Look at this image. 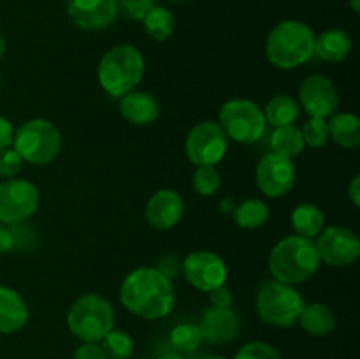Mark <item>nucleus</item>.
<instances>
[{
    "mask_svg": "<svg viewBox=\"0 0 360 359\" xmlns=\"http://www.w3.org/2000/svg\"><path fill=\"white\" fill-rule=\"evenodd\" d=\"M257 313L264 322L271 326L290 327L301 317L304 299L292 285L283 282H267L257 294Z\"/></svg>",
    "mask_w": 360,
    "mask_h": 359,
    "instance_id": "7",
    "label": "nucleus"
},
{
    "mask_svg": "<svg viewBox=\"0 0 360 359\" xmlns=\"http://www.w3.org/2000/svg\"><path fill=\"white\" fill-rule=\"evenodd\" d=\"M28 322V306L14 289L0 287V333L11 334Z\"/></svg>",
    "mask_w": 360,
    "mask_h": 359,
    "instance_id": "19",
    "label": "nucleus"
},
{
    "mask_svg": "<svg viewBox=\"0 0 360 359\" xmlns=\"http://www.w3.org/2000/svg\"><path fill=\"white\" fill-rule=\"evenodd\" d=\"M4 53H6V41H4V37L0 35V58L4 56Z\"/></svg>",
    "mask_w": 360,
    "mask_h": 359,
    "instance_id": "42",
    "label": "nucleus"
},
{
    "mask_svg": "<svg viewBox=\"0 0 360 359\" xmlns=\"http://www.w3.org/2000/svg\"><path fill=\"white\" fill-rule=\"evenodd\" d=\"M210 299H211V305L213 306H218V308H231L232 299L234 298H232L231 289L225 287V284H224V285H220V287H217L211 291Z\"/></svg>",
    "mask_w": 360,
    "mask_h": 359,
    "instance_id": "35",
    "label": "nucleus"
},
{
    "mask_svg": "<svg viewBox=\"0 0 360 359\" xmlns=\"http://www.w3.org/2000/svg\"><path fill=\"white\" fill-rule=\"evenodd\" d=\"M327 125L329 137H333L334 143L340 146L354 150L360 144V122L352 113H334Z\"/></svg>",
    "mask_w": 360,
    "mask_h": 359,
    "instance_id": "22",
    "label": "nucleus"
},
{
    "mask_svg": "<svg viewBox=\"0 0 360 359\" xmlns=\"http://www.w3.org/2000/svg\"><path fill=\"white\" fill-rule=\"evenodd\" d=\"M199 329L202 338L211 344H229L239 336L241 331V319L232 308H211L204 310L200 315Z\"/></svg>",
    "mask_w": 360,
    "mask_h": 359,
    "instance_id": "16",
    "label": "nucleus"
},
{
    "mask_svg": "<svg viewBox=\"0 0 360 359\" xmlns=\"http://www.w3.org/2000/svg\"><path fill=\"white\" fill-rule=\"evenodd\" d=\"M186 282L202 292H211L227 280V266L218 253L210 250H197L186 256L183 263Z\"/></svg>",
    "mask_w": 360,
    "mask_h": 359,
    "instance_id": "12",
    "label": "nucleus"
},
{
    "mask_svg": "<svg viewBox=\"0 0 360 359\" xmlns=\"http://www.w3.org/2000/svg\"><path fill=\"white\" fill-rule=\"evenodd\" d=\"M200 341H202V334H200V329L197 324H178V326L171 331V345L178 352L197 351Z\"/></svg>",
    "mask_w": 360,
    "mask_h": 359,
    "instance_id": "29",
    "label": "nucleus"
},
{
    "mask_svg": "<svg viewBox=\"0 0 360 359\" xmlns=\"http://www.w3.org/2000/svg\"><path fill=\"white\" fill-rule=\"evenodd\" d=\"M266 125L264 111L248 99H232L220 109V127L236 143H255L264 136Z\"/></svg>",
    "mask_w": 360,
    "mask_h": 359,
    "instance_id": "8",
    "label": "nucleus"
},
{
    "mask_svg": "<svg viewBox=\"0 0 360 359\" xmlns=\"http://www.w3.org/2000/svg\"><path fill=\"white\" fill-rule=\"evenodd\" d=\"M23 158L18 155L14 148H2L0 150V176L2 178H13L21 171Z\"/></svg>",
    "mask_w": 360,
    "mask_h": 359,
    "instance_id": "34",
    "label": "nucleus"
},
{
    "mask_svg": "<svg viewBox=\"0 0 360 359\" xmlns=\"http://www.w3.org/2000/svg\"><path fill=\"white\" fill-rule=\"evenodd\" d=\"M295 183V165L292 158L274 151L264 155L257 165V185L267 197H283Z\"/></svg>",
    "mask_w": 360,
    "mask_h": 359,
    "instance_id": "13",
    "label": "nucleus"
},
{
    "mask_svg": "<svg viewBox=\"0 0 360 359\" xmlns=\"http://www.w3.org/2000/svg\"><path fill=\"white\" fill-rule=\"evenodd\" d=\"M320 260L334 267L350 266L360 256V241L352 229L333 225L319 234L315 243Z\"/></svg>",
    "mask_w": 360,
    "mask_h": 359,
    "instance_id": "11",
    "label": "nucleus"
},
{
    "mask_svg": "<svg viewBox=\"0 0 360 359\" xmlns=\"http://www.w3.org/2000/svg\"><path fill=\"white\" fill-rule=\"evenodd\" d=\"M315 37V32L302 21H281L267 37V58L278 69L290 70L301 67L313 56Z\"/></svg>",
    "mask_w": 360,
    "mask_h": 359,
    "instance_id": "3",
    "label": "nucleus"
},
{
    "mask_svg": "<svg viewBox=\"0 0 360 359\" xmlns=\"http://www.w3.org/2000/svg\"><path fill=\"white\" fill-rule=\"evenodd\" d=\"M157 359H183L181 355H178L176 354V352H167V354H162V355H158Z\"/></svg>",
    "mask_w": 360,
    "mask_h": 359,
    "instance_id": "40",
    "label": "nucleus"
},
{
    "mask_svg": "<svg viewBox=\"0 0 360 359\" xmlns=\"http://www.w3.org/2000/svg\"><path fill=\"white\" fill-rule=\"evenodd\" d=\"M204 359H225V358H221V355H207V358Z\"/></svg>",
    "mask_w": 360,
    "mask_h": 359,
    "instance_id": "43",
    "label": "nucleus"
},
{
    "mask_svg": "<svg viewBox=\"0 0 360 359\" xmlns=\"http://www.w3.org/2000/svg\"><path fill=\"white\" fill-rule=\"evenodd\" d=\"M143 23H144V30H146V34L158 42L171 37L176 27L174 16H172L171 11L158 6L151 7L150 13L143 18Z\"/></svg>",
    "mask_w": 360,
    "mask_h": 359,
    "instance_id": "26",
    "label": "nucleus"
},
{
    "mask_svg": "<svg viewBox=\"0 0 360 359\" xmlns=\"http://www.w3.org/2000/svg\"><path fill=\"white\" fill-rule=\"evenodd\" d=\"M236 224L243 229H257L269 218V208L260 199H248L239 204L234 211Z\"/></svg>",
    "mask_w": 360,
    "mask_h": 359,
    "instance_id": "27",
    "label": "nucleus"
},
{
    "mask_svg": "<svg viewBox=\"0 0 360 359\" xmlns=\"http://www.w3.org/2000/svg\"><path fill=\"white\" fill-rule=\"evenodd\" d=\"M120 99V113L132 125H151L160 116V104L148 92L132 90Z\"/></svg>",
    "mask_w": 360,
    "mask_h": 359,
    "instance_id": "18",
    "label": "nucleus"
},
{
    "mask_svg": "<svg viewBox=\"0 0 360 359\" xmlns=\"http://www.w3.org/2000/svg\"><path fill=\"white\" fill-rule=\"evenodd\" d=\"M37 208L39 190L32 182L9 178L0 183V224H23Z\"/></svg>",
    "mask_w": 360,
    "mask_h": 359,
    "instance_id": "9",
    "label": "nucleus"
},
{
    "mask_svg": "<svg viewBox=\"0 0 360 359\" xmlns=\"http://www.w3.org/2000/svg\"><path fill=\"white\" fill-rule=\"evenodd\" d=\"M323 222H326L323 211L313 203H301L292 211V225L295 232L304 238H316L322 232Z\"/></svg>",
    "mask_w": 360,
    "mask_h": 359,
    "instance_id": "23",
    "label": "nucleus"
},
{
    "mask_svg": "<svg viewBox=\"0 0 360 359\" xmlns=\"http://www.w3.org/2000/svg\"><path fill=\"white\" fill-rule=\"evenodd\" d=\"M144 74V58L137 48L120 44L102 55L97 67V77L105 94L123 97L136 90Z\"/></svg>",
    "mask_w": 360,
    "mask_h": 359,
    "instance_id": "4",
    "label": "nucleus"
},
{
    "mask_svg": "<svg viewBox=\"0 0 360 359\" xmlns=\"http://www.w3.org/2000/svg\"><path fill=\"white\" fill-rule=\"evenodd\" d=\"M14 250V234L11 225L0 224V256Z\"/></svg>",
    "mask_w": 360,
    "mask_h": 359,
    "instance_id": "37",
    "label": "nucleus"
},
{
    "mask_svg": "<svg viewBox=\"0 0 360 359\" xmlns=\"http://www.w3.org/2000/svg\"><path fill=\"white\" fill-rule=\"evenodd\" d=\"M299 101L313 118H330L340 106V95L329 77L322 74L308 76L299 87Z\"/></svg>",
    "mask_w": 360,
    "mask_h": 359,
    "instance_id": "14",
    "label": "nucleus"
},
{
    "mask_svg": "<svg viewBox=\"0 0 360 359\" xmlns=\"http://www.w3.org/2000/svg\"><path fill=\"white\" fill-rule=\"evenodd\" d=\"M352 53V39L343 30H326L315 37L313 55L326 62H341Z\"/></svg>",
    "mask_w": 360,
    "mask_h": 359,
    "instance_id": "20",
    "label": "nucleus"
},
{
    "mask_svg": "<svg viewBox=\"0 0 360 359\" xmlns=\"http://www.w3.org/2000/svg\"><path fill=\"white\" fill-rule=\"evenodd\" d=\"M13 137H14L13 125H11L9 120L0 116V150L9 146V144L13 143Z\"/></svg>",
    "mask_w": 360,
    "mask_h": 359,
    "instance_id": "38",
    "label": "nucleus"
},
{
    "mask_svg": "<svg viewBox=\"0 0 360 359\" xmlns=\"http://www.w3.org/2000/svg\"><path fill=\"white\" fill-rule=\"evenodd\" d=\"M116 6L129 20L143 21L151 7H155V0H116Z\"/></svg>",
    "mask_w": 360,
    "mask_h": 359,
    "instance_id": "33",
    "label": "nucleus"
},
{
    "mask_svg": "<svg viewBox=\"0 0 360 359\" xmlns=\"http://www.w3.org/2000/svg\"><path fill=\"white\" fill-rule=\"evenodd\" d=\"M320 257L313 239L292 234L274 245L269 256V271L278 282L294 285L309 280L319 271Z\"/></svg>",
    "mask_w": 360,
    "mask_h": 359,
    "instance_id": "2",
    "label": "nucleus"
},
{
    "mask_svg": "<svg viewBox=\"0 0 360 359\" xmlns=\"http://www.w3.org/2000/svg\"><path fill=\"white\" fill-rule=\"evenodd\" d=\"M350 6H352V9H354L355 14L360 13V0H350Z\"/></svg>",
    "mask_w": 360,
    "mask_h": 359,
    "instance_id": "41",
    "label": "nucleus"
},
{
    "mask_svg": "<svg viewBox=\"0 0 360 359\" xmlns=\"http://www.w3.org/2000/svg\"><path fill=\"white\" fill-rule=\"evenodd\" d=\"M229 148L227 136L220 123L200 122L186 136V157L193 165H214L225 157Z\"/></svg>",
    "mask_w": 360,
    "mask_h": 359,
    "instance_id": "10",
    "label": "nucleus"
},
{
    "mask_svg": "<svg viewBox=\"0 0 360 359\" xmlns=\"http://www.w3.org/2000/svg\"><path fill=\"white\" fill-rule=\"evenodd\" d=\"M67 326L84 344H98L115 326V310L102 296L83 294L69 308Z\"/></svg>",
    "mask_w": 360,
    "mask_h": 359,
    "instance_id": "5",
    "label": "nucleus"
},
{
    "mask_svg": "<svg viewBox=\"0 0 360 359\" xmlns=\"http://www.w3.org/2000/svg\"><path fill=\"white\" fill-rule=\"evenodd\" d=\"M120 301L134 315L146 320H157L171 313L174 308L176 294L171 278L160 270L137 267L123 280Z\"/></svg>",
    "mask_w": 360,
    "mask_h": 359,
    "instance_id": "1",
    "label": "nucleus"
},
{
    "mask_svg": "<svg viewBox=\"0 0 360 359\" xmlns=\"http://www.w3.org/2000/svg\"><path fill=\"white\" fill-rule=\"evenodd\" d=\"M234 359H281V355L273 345L264 344V341H252L239 348Z\"/></svg>",
    "mask_w": 360,
    "mask_h": 359,
    "instance_id": "32",
    "label": "nucleus"
},
{
    "mask_svg": "<svg viewBox=\"0 0 360 359\" xmlns=\"http://www.w3.org/2000/svg\"><path fill=\"white\" fill-rule=\"evenodd\" d=\"M221 185V176L214 165H199L193 172V189L204 197L214 196Z\"/></svg>",
    "mask_w": 360,
    "mask_h": 359,
    "instance_id": "30",
    "label": "nucleus"
},
{
    "mask_svg": "<svg viewBox=\"0 0 360 359\" xmlns=\"http://www.w3.org/2000/svg\"><path fill=\"white\" fill-rule=\"evenodd\" d=\"M101 348L109 359H129L134 354V340L125 331L111 329L102 338Z\"/></svg>",
    "mask_w": 360,
    "mask_h": 359,
    "instance_id": "28",
    "label": "nucleus"
},
{
    "mask_svg": "<svg viewBox=\"0 0 360 359\" xmlns=\"http://www.w3.org/2000/svg\"><path fill=\"white\" fill-rule=\"evenodd\" d=\"M304 144L311 148H320L329 141V125L323 118H309L301 129Z\"/></svg>",
    "mask_w": 360,
    "mask_h": 359,
    "instance_id": "31",
    "label": "nucleus"
},
{
    "mask_svg": "<svg viewBox=\"0 0 360 359\" xmlns=\"http://www.w3.org/2000/svg\"><path fill=\"white\" fill-rule=\"evenodd\" d=\"M271 146L273 151L283 157H297L302 150H304V139H302L301 129L295 125H283L276 127L273 134H271Z\"/></svg>",
    "mask_w": 360,
    "mask_h": 359,
    "instance_id": "25",
    "label": "nucleus"
},
{
    "mask_svg": "<svg viewBox=\"0 0 360 359\" xmlns=\"http://www.w3.org/2000/svg\"><path fill=\"white\" fill-rule=\"evenodd\" d=\"M183 208H185V204H183L181 196L176 190L162 189L155 192L148 201L146 220L150 222L151 227L167 231L181 220Z\"/></svg>",
    "mask_w": 360,
    "mask_h": 359,
    "instance_id": "17",
    "label": "nucleus"
},
{
    "mask_svg": "<svg viewBox=\"0 0 360 359\" xmlns=\"http://www.w3.org/2000/svg\"><path fill=\"white\" fill-rule=\"evenodd\" d=\"M172 2H188V0H172Z\"/></svg>",
    "mask_w": 360,
    "mask_h": 359,
    "instance_id": "44",
    "label": "nucleus"
},
{
    "mask_svg": "<svg viewBox=\"0 0 360 359\" xmlns=\"http://www.w3.org/2000/svg\"><path fill=\"white\" fill-rule=\"evenodd\" d=\"M14 150L25 162L44 165L55 160L62 150L60 130L44 118H34L25 122L14 132Z\"/></svg>",
    "mask_w": 360,
    "mask_h": 359,
    "instance_id": "6",
    "label": "nucleus"
},
{
    "mask_svg": "<svg viewBox=\"0 0 360 359\" xmlns=\"http://www.w3.org/2000/svg\"><path fill=\"white\" fill-rule=\"evenodd\" d=\"M297 322L311 336H327L336 329V315L323 303H313V305L304 306Z\"/></svg>",
    "mask_w": 360,
    "mask_h": 359,
    "instance_id": "21",
    "label": "nucleus"
},
{
    "mask_svg": "<svg viewBox=\"0 0 360 359\" xmlns=\"http://www.w3.org/2000/svg\"><path fill=\"white\" fill-rule=\"evenodd\" d=\"M67 11L83 30H104L118 14L116 0H67Z\"/></svg>",
    "mask_w": 360,
    "mask_h": 359,
    "instance_id": "15",
    "label": "nucleus"
},
{
    "mask_svg": "<svg viewBox=\"0 0 360 359\" xmlns=\"http://www.w3.org/2000/svg\"><path fill=\"white\" fill-rule=\"evenodd\" d=\"M348 197L355 208L360 206V176L355 175L348 185Z\"/></svg>",
    "mask_w": 360,
    "mask_h": 359,
    "instance_id": "39",
    "label": "nucleus"
},
{
    "mask_svg": "<svg viewBox=\"0 0 360 359\" xmlns=\"http://www.w3.org/2000/svg\"><path fill=\"white\" fill-rule=\"evenodd\" d=\"M299 116V104L290 95H276L267 102L264 109V118L266 123L273 127L292 125Z\"/></svg>",
    "mask_w": 360,
    "mask_h": 359,
    "instance_id": "24",
    "label": "nucleus"
},
{
    "mask_svg": "<svg viewBox=\"0 0 360 359\" xmlns=\"http://www.w3.org/2000/svg\"><path fill=\"white\" fill-rule=\"evenodd\" d=\"M72 359H108L101 345L97 344H84L74 352Z\"/></svg>",
    "mask_w": 360,
    "mask_h": 359,
    "instance_id": "36",
    "label": "nucleus"
}]
</instances>
